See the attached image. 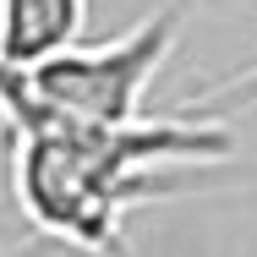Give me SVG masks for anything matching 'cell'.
<instances>
[{"mask_svg": "<svg viewBox=\"0 0 257 257\" xmlns=\"http://www.w3.org/2000/svg\"><path fill=\"white\" fill-rule=\"evenodd\" d=\"M0 126L11 137V186L22 213L66 246L126 257L120 213L159 197L164 164H219L235 154L230 126L203 115H164L132 126H82L28 93L22 71L0 60Z\"/></svg>", "mask_w": 257, "mask_h": 257, "instance_id": "1", "label": "cell"}, {"mask_svg": "<svg viewBox=\"0 0 257 257\" xmlns=\"http://www.w3.org/2000/svg\"><path fill=\"white\" fill-rule=\"evenodd\" d=\"M181 39V11H154L137 28H126L120 39L104 44H71L50 55L39 66L22 71L28 93L50 104L55 115L82 120V126H132L143 120V93L159 77V66L170 60Z\"/></svg>", "mask_w": 257, "mask_h": 257, "instance_id": "2", "label": "cell"}, {"mask_svg": "<svg viewBox=\"0 0 257 257\" xmlns=\"http://www.w3.org/2000/svg\"><path fill=\"white\" fill-rule=\"evenodd\" d=\"M88 0H0V60L28 71L71 50L82 33Z\"/></svg>", "mask_w": 257, "mask_h": 257, "instance_id": "3", "label": "cell"}, {"mask_svg": "<svg viewBox=\"0 0 257 257\" xmlns=\"http://www.w3.org/2000/svg\"><path fill=\"white\" fill-rule=\"evenodd\" d=\"M203 104H257V66L241 71V77H230V82H219Z\"/></svg>", "mask_w": 257, "mask_h": 257, "instance_id": "4", "label": "cell"}]
</instances>
